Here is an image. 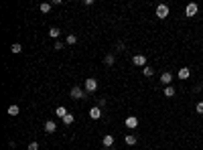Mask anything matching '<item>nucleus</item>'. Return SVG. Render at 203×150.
<instances>
[{
  "label": "nucleus",
  "mask_w": 203,
  "mask_h": 150,
  "mask_svg": "<svg viewBox=\"0 0 203 150\" xmlns=\"http://www.w3.org/2000/svg\"><path fill=\"white\" fill-rule=\"evenodd\" d=\"M142 71H144V75H146V77H150V75L154 73V69H152V67H148V65H146V67H144Z\"/></svg>",
  "instance_id": "obj_22"
},
{
  "label": "nucleus",
  "mask_w": 203,
  "mask_h": 150,
  "mask_svg": "<svg viewBox=\"0 0 203 150\" xmlns=\"http://www.w3.org/2000/svg\"><path fill=\"white\" fill-rule=\"evenodd\" d=\"M73 120H75L73 114H67L65 118H63V124H65V126H71V124H73Z\"/></svg>",
  "instance_id": "obj_16"
},
{
  "label": "nucleus",
  "mask_w": 203,
  "mask_h": 150,
  "mask_svg": "<svg viewBox=\"0 0 203 150\" xmlns=\"http://www.w3.org/2000/svg\"><path fill=\"white\" fill-rule=\"evenodd\" d=\"M59 35H61V31H59L57 26H53V29L49 31V37H51V39H59Z\"/></svg>",
  "instance_id": "obj_13"
},
{
  "label": "nucleus",
  "mask_w": 203,
  "mask_h": 150,
  "mask_svg": "<svg viewBox=\"0 0 203 150\" xmlns=\"http://www.w3.org/2000/svg\"><path fill=\"white\" fill-rule=\"evenodd\" d=\"M90 118L91 120H100L102 118V108L100 105H93V108L90 110Z\"/></svg>",
  "instance_id": "obj_5"
},
{
  "label": "nucleus",
  "mask_w": 203,
  "mask_h": 150,
  "mask_svg": "<svg viewBox=\"0 0 203 150\" xmlns=\"http://www.w3.org/2000/svg\"><path fill=\"white\" fill-rule=\"evenodd\" d=\"M195 110H197V114H203V102H199V104H197V108H195Z\"/></svg>",
  "instance_id": "obj_25"
},
{
  "label": "nucleus",
  "mask_w": 203,
  "mask_h": 150,
  "mask_svg": "<svg viewBox=\"0 0 203 150\" xmlns=\"http://www.w3.org/2000/svg\"><path fill=\"white\" fill-rule=\"evenodd\" d=\"M10 116H18V105L16 104H12V105H8V110H6Z\"/></svg>",
  "instance_id": "obj_14"
},
{
  "label": "nucleus",
  "mask_w": 203,
  "mask_h": 150,
  "mask_svg": "<svg viewBox=\"0 0 203 150\" xmlns=\"http://www.w3.org/2000/svg\"><path fill=\"white\" fill-rule=\"evenodd\" d=\"M136 126H138V118H136V116H128V118H126V128L134 130Z\"/></svg>",
  "instance_id": "obj_6"
},
{
  "label": "nucleus",
  "mask_w": 203,
  "mask_h": 150,
  "mask_svg": "<svg viewBox=\"0 0 203 150\" xmlns=\"http://www.w3.org/2000/svg\"><path fill=\"white\" fill-rule=\"evenodd\" d=\"M10 49H12V53H21V51H23V45H21V43H14Z\"/></svg>",
  "instance_id": "obj_20"
},
{
  "label": "nucleus",
  "mask_w": 203,
  "mask_h": 150,
  "mask_svg": "<svg viewBox=\"0 0 203 150\" xmlns=\"http://www.w3.org/2000/svg\"><path fill=\"white\" fill-rule=\"evenodd\" d=\"M189 75H191V69L189 67H181L179 69V79H189Z\"/></svg>",
  "instance_id": "obj_11"
},
{
  "label": "nucleus",
  "mask_w": 203,
  "mask_h": 150,
  "mask_svg": "<svg viewBox=\"0 0 203 150\" xmlns=\"http://www.w3.org/2000/svg\"><path fill=\"white\" fill-rule=\"evenodd\" d=\"M55 130H57V124H55V122H51V120H47V122H45V132H47V134H53Z\"/></svg>",
  "instance_id": "obj_10"
},
{
  "label": "nucleus",
  "mask_w": 203,
  "mask_h": 150,
  "mask_svg": "<svg viewBox=\"0 0 203 150\" xmlns=\"http://www.w3.org/2000/svg\"><path fill=\"white\" fill-rule=\"evenodd\" d=\"M106 102H108L106 97H100V100H98V105H100V108H104V105H106Z\"/></svg>",
  "instance_id": "obj_24"
},
{
  "label": "nucleus",
  "mask_w": 203,
  "mask_h": 150,
  "mask_svg": "<svg viewBox=\"0 0 203 150\" xmlns=\"http://www.w3.org/2000/svg\"><path fill=\"white\" fill-rule=\"evenodd\" d=\"M85 95H88V93L83 91L81 87H77V85H75V87H71V97H73V100H83Z\"/></svg>",
  "instance_id": "obj_2"
},
{
  "label": "nucleus",
  "mask_w": 203,
  "mask_h": 150,
  "mask_svg": "<svg viewBox=\"0 0 203 150\" xmlns=\"http://www.w3.org/2000/svg\"><path fill=\"white\" fill-rule=\"evenodd\" d=\"M39 10L43 12V14H47V12L51 10V4H49V2H43V4H41V6H39Z\"/></svg>",
  "instance_id": "obj_17"
},
{
  "label": "nucleus",
  "mask_w": 203,
  "mask_h": 150,
  "mask_svg": "<svg viewBox=\"0 0 203 150\" xmlns=\"http://www.w3.org/2000/svg\"><path fill=\"white\" fill-rule=\"evenodd\" d=\"M165 95H167V97H173V95H175V87H173V85H169V87L165 89Z\"/></svg>",
  "instance_id": "obj_19"
},
{
  "label": "nucleus",
  "mask_w": 203,
  "mask_h": 150,
  "mask_svg": "<svg viewBox=\"0 0 203 150\" xmlns=\"http://www.w3.org/2000/svg\"><path fill=\"white\" fill-rule=\"evenodd\" d=\"M171 81H173V73H169V71H165V73L160 75V83L169 87V85H171Z\"/></svg>",
  "instance_id": "obj_7"
},
{
  "label": "nucleus",
  "mask_w": 203,
  "mask_h": 150,
  "mask_svg": "<svg viewBox=\"0 0 203 150\" xmlns=\"http://www.w3.org/2000/svg\"><path fill=\"white\" fill-rule=\"evenodd\" d=\"M114 61H116V59H114V55H106V59H104V63H106L108 67H112Z\"/></svg>",
  "instance_id": "obj_18"
},
{
  "label": "nucleus",
  "mask_w": 203,
  "mask_h": 150,
  "mask_svg": "<svg viewBox=\"0 0 203 150\" xmlns=\"http://www.w3.org/2000/svg\"><path fill=\"white\" fill-rule=\"evenodd\" d=\"M132 63H134L136 67H142V69H144V67H146V57H144V55H134V57H132Z\"/></svg>",
  "instance_id": "obj_4"
},
{
  "label": "nucleus",
  "mask_w": 203,
  "mask_h": 150,
  "mask_svg": "<svg viewBox=\"0 0 203 150\" xmlns=\"http://www.w3.org/2000/svg\"><path fill=\"white\" fill-rule=\"evenodd\" d=\"M67 114H69V112H67V108H65V105H59V108H55V116H57V118H61V120H63Z\"/></svg>",
  "instance_id": "obj_9"
},
{
  "label": "nucleus",
  "mask_w": 203,
  "mask_h": 150,
  "mask_svg": "<svg viewBox=\"0 0 203 150\" xmlns=\"http://www.w3.org/2000/svg\"><path fill=\"white\" fill-rule=\"evenodd\" d=\"M110 150H114V148H110Z\"/></svg>",
  "instance_id": "obj_27"
},
{
  "label": "nucleus",
  "mask_w": 203,
  "mask_h": 150,
  "mask_svg": "<svg viewBox=\"0 0 203 150\" xmlns=\"http://www.w3.org/2000/svg\"><path fill=\"white\" fill-rule=\"evenodd\" d=\"M65 41H67V45H75V43H77V37H75V35H69Z\"/></svg>",
  "instance_id": "obj_21"
},
{
  "label": "nucleus",
  "mask_w": 203,
  "mask_h": 150,
  "mask_svg": "<svg viewBox=\"0 0 203 150\" xmlns=\"http://www.w3.org/2000/svg\"><path fill=\"white\" fill-rule=\"evenodd\" d=\"M157 16L158 18H167V16H169V6H167V4H158L157 6Z\"/></svg>",
  "instance_id": "obj_3"
},
{
  "label": "nucleus",
  "mask_w": 203,
  "mask_h": 150,
  "mask_svg": "<svg viewBox=\"0 0 203 150\" xmlns=\"http://www.w3.org/2000/svg\"><path fill=\"white\" fill-rule=\"evenodd\" d=\"M185 14H187V16H195V14H197V4H195V2L187 4V8H185Z\"/></svg>",
  "instance_id": "obj_8"
},
{
  "label": "nucleus",
  "mask_w": 203,
  "mask_h": 150,
  "mask_svg": "<svg viewBox=\"0 0 203 150\" xmlns=\"http://www.w3.org/2000/svg\"><path fill=\"white\" fill-rule=\"evenodd\" d=\"M102 142H104V146H108V148H112V146H114V136H112V134H106Z\"/></svg>",
  "instance_id": "obj_12"
},
{
  "label": "nucleus",
  "mask_w": 203,
  "mask_h": 150,
  "mask_svg": "<svg viewBox=\"0 0 203 150\" xmlns=\"http://www.w3.org/2000/svg\"><path fill=\"white\" fill-rule=\"evenodd\" d=\"M61 49H63V43H61V41H57V43H55V51H61Z\"/></svg>",
  "instance_id": "obj_26"
},
{
  "label": "nucleus",
  "mask_w": 203,
  "mask_h": 150,
  "mask_svg": "<svg viewBox=\"0 0 203 150\" xmlns=\"http://www.w3.org/2000/svg\"><path fill=\"white\" fill-rule=\"evenodd\" d=\"M124 142L128 144V146H134V144H136V136H132V134H128V136L124 138Z\"/></svg>",
  "instance_id": "obj_15"
},
{
  "label": "nucleus",
  "mask_w": 203,
  "mask_h": 150,
  "mask_svg": "<svg viewBox=\"0 0 203 150\" xmlns=\"http://www.w3.org/2000/svg\"><path fill=\"white\" fill-rule=\"evenodd\" d=\"M85 93H93L96 89H98V79H93V77H90V79H85Z\"/></svg>",
  "instance_id": "obj_1"
},
{
  "label": "nucleus",
  "mask_w": 203,
  "mask_h": 150,
  "mask_svg": "<svg viewBox=\"0 0 203 150\" xmlns=\"http://www.w3.org/2000/svg\"><path fill=\"white\" fill-rule=\"evenodd\" d=\"M29 150H39V142H31L29 144Z\"/></svg>",
  "instance_id": "obj_23"
}]
</instances>
